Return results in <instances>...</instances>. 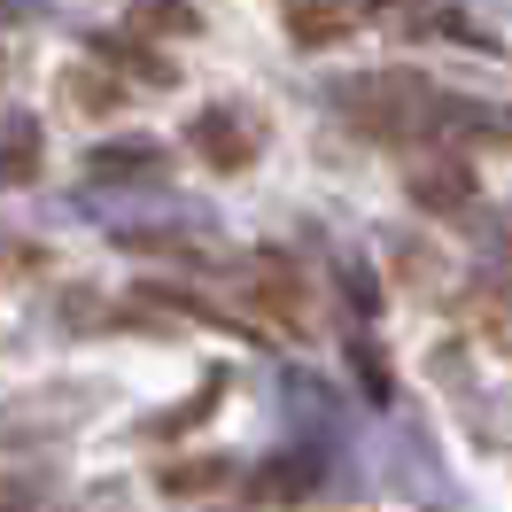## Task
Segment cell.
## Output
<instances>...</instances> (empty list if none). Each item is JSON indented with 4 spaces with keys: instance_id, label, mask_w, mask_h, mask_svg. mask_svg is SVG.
I'll return each instance as SVG.
<instances>
[{
    "instance_id": "cell-8",
    "label": "cell",
    "mask_w": 512,
    "mask_h": 512,
    "mask_svg": "<svg viewBox=\"0 0 512 512\" xmlns=\"http://www.w3.org/2000/svg\"><path fill=\"white\" fill-rule=\"evenodd\" d=\"M32 163H39V140H32V132H24V140H8V171H32Z\"/></svg>"
},
{
    "instance_id": "cell-3",
    "label": "cell",
    "mask_w": 512,
    "mask_h": 512,
    "mask_svg": "<svg viewBox=\"0 0 512 512\" xmlns=\"http://www.w3.org/2000/svg\"><path fill=\"white\" fill-rule=\"evenodd\" d=\"M163 171V148L156 140H109L86 156V179H156Z\"/></svg>"
},
{
    "instance_id": "cell-4",
    "label": "cell",
    "mask_w": 512,
    "mask_h": 512,
    "mask_svg": "<svg viewBox=\"0 0 512 512\" xmlns=\"http://www.w3.org/2000/svg\"><path fill=\"white\" fill-rule=\"evenodd\" d=\"M350 24H357L350 8H295V16H288V32L303 39V47H319V39H342Z\"/></svg>"
},
{
    "instance_id": "cell-7",
    "label": "cell",
    "mask_w": 512,
    "mask_h": 512,
    "mask_svg": "<svg viewBox=\"0 0 512 512\" xmlns=\"http://www.w3.org/2000/svg\"><path fill=\"white\" fill-rule=\"evenodd\" d=\"M32 497H39L32 481H8V474H0V512H32Z\"/></svg>"
},
{
    "instance_id": "cell-2",
    "label": "cell",
    "mask_w": 512,
    "mask_h": 512,
    "mask_svg": "<svg viewBox=\"0 0 512 512\" xmlns=\"http://www.w3.org/2000/svg\"><path fill=\"white\" fill-rule=\"evenodd\" d=\"M194 148L218 163V171H241L256 156V132L233 117V109H210V117H194Z\"/></svg>"
},
{
    "instance_id": "cell-5",
    "label": "cell",
    "mask_w": 512,
    "mask_h": 512,
    "mask_svg": "<svg viewBox=\"0 0 512 512\" xmlns=\"http://www.w3.org/2000/svg\"><path fill=\"white\" fill-rule=\"evenodd\" d=\"M419 202H427V210H443V202H466V171H419Z\"/></svg>"
},
{
    "instance_id": "cell-6",
    "label": "cell",
    "mask_w": 512,
    "mask_h": 512,
    "mask_svg": "<svg viewBox=\"0 0 512 512\" xmlns=\"http://www.w3.org/2000/svg\"><path fill=\"white\" fill-rule=\"evenodd\" d=\"M210 481H225V458H202V466H179V474H171V497H202Z\"/></svg>"
},
{
    "instance_id": "cell-1",
    "label": "cell",
    "mask_w": 512,
    "mask_h": 512,
    "mask_svg": "<svg viewBox=\"0 0 512 512\" xmlns=\"http://www.w3.org/2000/svg\"><path fill=\"white\" fill-rule=\"evenodd\" d=\"M342 109H350L357 132H412L419 109H427V86H419L412 70H373V78L342 86Z\"/></svg>"
}]
</instances>
